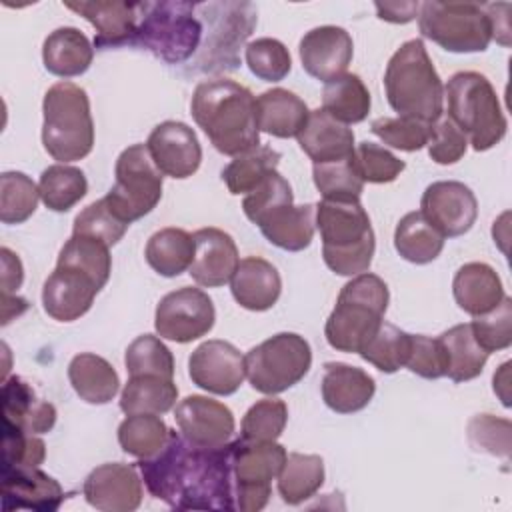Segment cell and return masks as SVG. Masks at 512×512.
<instances>
[{"mask_svg": "<svg viewBox=\"0 0 512 512\" xmlns=\"http://www.w3.org/2000/svg\"><path fill=\"white\" fill-rule=\"evenodd\" d=\"M148 492L176 510H236L232 442L206 448L170 430L164 448L138 462Z\"/></svg>", "mask_w": 512, "mask_h": 512, "instance_id": "cell-1", "label": "cell"}, {"mask_svg": "<svg viewBox=\"0 0 512 512\" xmlns=\"http://www.w3.org/2000/svg\"><path fill=\"white\" fill-rule=\"evenodd\" d=\"M190 114L220 154L240 156L260 146L256 98L234 80L200 82L192 92Z\"/></svg>", "mask_w": 512, "mask_h": 512, "instance_id": "cell-2", "label": "cell"}, {"mask_svg": "<svg viewBox=\"0 0 512 512\" xmlns=\"http://www.w3.org/2000/svg\"><path fill=\"white\" fill-rule=\"evenodd\" d=\"M386 100L398 116L434 124L444 114V84L420 38L406 40L384 72Z\"/></svg>", "mask_w": 512, "mask_h": 512, "instance_id": "cell-3", "label": "cell"}, {"mask_svg": "<svg viewBox=\"0 0 512 512\" xmlns=\"http://www.w3.org/2000/svg\"><path fill=\"white\" fill-rule=\"evenodd\" d=\"M316 228L324 264L338 276H356L370 268L376 250L374 230L360 200L316 204Z\"/></svg>", "mask_w": 512, "mask_h": 512, "instance_id": "cell-4", "label": "cell"}, {"mask_svg": "<svg viewBox=\"0 0 512 512\" xmlns=\"http://www.w3.org/2000/svg\"><path fill=\"white\" fill-rule=\"evenodd\" d=\"M388 300L390 292L380 276L356 274L340 288L336 306L324 326L326 342L334 350L360 354L384 322Z\"/></svg>", "mask_w": 512, "mask_h": 512, "instance_id": "cell-5", "label": "cell"}, {"mask_svg": "<svg viewBox=\"0 0 512 512\" xmlns=\"http://www.w3.org/2000/svg\"><path fill=\"white\" fill-rule=\"evenodd\" d=\"M42 114V144L58 164L82 160L92 152L94 122L84 88L66 80L52 84L44 94Z\"/></svg>", "mask_w": 512, "mask_h": 512, "instance_id": "cell-6", "label": "cell"}, {"mask_svg": "<svg viewBox=\"0 0 512 512\" xmlns=\"http://www.w3.org/2000/svg\"><path fill=\"white\" fill-rule=\"evenodd\" d=\"M446 116L466 134L476 152L490 150L506 136V116L490 80L472 70L456 72L444 86Z\"/></svg>", "mask_w": 512, "mask_h": 512, "instance_id": "cell-7", "label": "cell"}, {"mask_svg": "<svg viewBox=\"0 0 512 512\" xmlns=\"http://www.w3.org/2000/svg\"><path fill=\"white\" fill-rule=\"evenodd\" d=\"M190 2H140L138 26L130 40L166 64L188 60L202 38V22Z\"/></svg>", "mask_w": 512, "mask_h": 512, "instance_id": "cell-8", "label": "cell"}, {"mask_svg": "<svg viewBox=\"0 0 512 512\" xmlns=\"http://www.w3.org/2000/svg\"><path fill=\"white\" fill-rule=\"evenodd\" d=\"M418 28L424 38L456 54L484 52L492 42L488 14L478 2H422Z\"/></svg>", "mask_w": 512, "mask_h": 512, "instance_id": "cell-9", "label": "cell"}, {"mask_svg": "<svg viewBox=\"0 0 512 512\" xmlns=\"http://www.w3.org/2000/svg\"><path fill=\"white\" fill-rule=\"evenodd\" d=\"M246 378L260 394H280L298 384L312 366V350L304 336L278 332L244 356Z\"/></svg>", "mask_w": 512, "mask_h": 512, "instance_id": "cell-10", "label": "cell"}, {"mask_svg": "<svg viewBox=\"0 0 512 512\" xmlns=\"http://www.w3.org/2000/svg\"><path fill=\"white\" fill-rule=\"evenodd\" d=\"M114 176L116 182L104 198L124 222L140 220L160 202L164 174L152 162L146 144L124 148L116 158Z\"/></svg>", "mask_w": 512, "mask_h": 512, "instance_id": "cell-11", "label": "cell"}, {"mask_svg": "<svg viewBox=\"0 0 512 512\" xmlns=\"http://www.w3.org/2000/svg\"><path fill=\"white\" fill-rule=\"evenodd\" d=\"M286 448L276 440L232 442V474H234V500L242 512L262 510L272 494V480L278 478L284 462Z\"/></svg>", "mask_w": 512, "mask_h": 512, "instance_id": "cell-12", "label": "cell"}, {"mask_svg": "<svg viewBox=\"0 0 512 512\" xmlns=\"http://www.w3.org/2000/svg\"><path fill=\"white\" fill-rule=\"evenodd\" d=\"M216 320L210 296L194 286L168 292L156 306L154 328L160 338L188 344L206 336Z\"/></svg>", "mask_w": 512, "mask_h": 512, "instance_id": "cell-13", "label": "cell"}, {"mask_svg": "<svg viewBox=\"0 0 512 512\" xmlns=\"http://www.w3.org/2000/svg\"><path fill=\"white\" fill-rule=\"evenodd\" d=\"M222 14L210 16V34L202 48V70L236 68L238 50L256 26V10L248 2L220 4Z\"/></svg>", "mask_w": 512, "mask_h": 512, "instance_id": "cell-14", "label": "cell"}, {"mask_svg": "<svg viewBox=\"0 0 512 512\" xmlns=\"http://www.w3.org/2000/svg\"><path fill=\"white\" fill-rule=\"evenodd\" d=\"M420 212L444 238H456L474 226L478 200L466 184L458 180H438L424 190Z\"/></svg>", "mask_w": 512, "mask_h": 512, "instance_id": "cell-15", "label": "cell"}, {"mask_svg": "<svg viewBox=\"0 0 512 512\" xmlns=\"http://www.w3.org/2000/svg\"><path fill=\"white\" fill-rule=\"evenodd\" d=\"M192 382L218 396L234 394L246 378V362L240 350L226 340H206L188 358Z\"/></svg>", "mask_w": 512, "mask_h": 512, "instance_id": "cell-16", "label": "cell"}, {"mask_svg": "<svg viewBox=\"0 0 512 512\" xmlns=\"http://www.w3.org/2000/svg\"><path fill=\"white\" fill-rule=\"evenodd\" d=\"M174 420L188 442L206 448L228 444L236 428L232 410L202 394H192L180 400L174 408Z\"/></svg>", "mask_w": 512, "mask_h": 512, "instance_id": "cell-17", "label": "cell"}, {"mask_svg": "<svg viewBox=\"0 0 512 512\" xmlns=\"http://www.w3.org/2000/svg\"><path fill=\"white\" fill-rule=\"evenodd\" d=\"M86 502L102 512H132L142 502V476L138 466L108 462L96 466L82 486Z\"/></svg>", "mask_w": 512, "mask_h": 512, "instance_id": "cell-18", "label": "cell"}, {"mask_svg": "<svg viewBox=\"0 0 512 512\" xmlns=\"http://www.w3.org/2000/svg\"><path fill=\"white\" fill-rule=\"evenodd\" d=\"M146 148L156 168L170 178L192 176L202 162V148L196 132L178 120L160 122L148 136Z\"/></svg>", "mask_w": 512, "mask_h": 512, "instance_id": "cell-19", "label": "cell"}, {"mask_svg": "<svg viewBox=\"0 0 512 512\" xmlns=\"http://www.w3.org/2000/svg\"><path fill=\"white\" fill-rule=\"evenodd\" d=\"M102 286L84 270L56 264L54 272L42 286V306L58 322H74L84 316Z\"/></svg>", "mask_w": 512, "mask_h": 512, "instance_id": "cell-20", "label": "cell"}, {"mask_svg": "<svg viewBox=\"0 0 512 512\" xmlns=\"http://www.w3.org/2000/svg\"><path fill=\"white\" fill-rule=\"evenodd\" d=\"M302 68L320 82H330L346 74L352 56V36L340 26H318L308 30L298 46Z\"/></svg>", "mask_w": 512, "mask_h": 512, "instance_id": "cell-21", "label": "cell"}, {"mask_svg": "<svg viewBox=\"0 0 512 512\" xmlns=\"http://www.w3.org/2000/svg\"><path fill=\"white\" fill-rule=\"evenodd\" d=\"M2 484V510H34L54 512L64 502L62 486L36 468H12L0 470Z\"/></svg>", "mask_w": 512, "mask_h": 512, "instance_id": "cell-22", "label": "cell"}, {"mask_svg": "<svg viewBox=\"0 0 512 512\" xmlns=\"http://www.w3.org/2000/svg\"><path fill=\"white\" fill-rule=\"evenodd\" d=\"M194 260L188 268L192 280L206 288H218L230 282L240 258L232 236L220 228L208 226L192 234Z\"/></svg>", "mask_w": 512, "mask_h": 512, "instance_id": "cell-23", "label": "cell"}, {"mask_svg": "<svg viewBox=\"0 0 512 512\" xmlns=\"http://www.w3.org/2000/svg\"><path fill=\"white\" fill-rule=\"evenodd\" d=\"M2 424L30 434H44L56 424V408L38 398L24 378L10 376L2 382Z\"/></svg>", "mask_w": 512, "mask_h": 512, "instance_id": "cell-24", "label": "cell"}, {"mask_svg": "<svg viewBox=\"0 0 512 512\" xmlns=\"http://www.w3.org/2000/svg\"><path fill=\"white\" fill-rule=\"evenodd\" d=\"M298 146L314 164L346 160L354 152V132L346 124L332 118L322 108L308 114V120L296 136Z\"/></svg>", "mask_w": 512, "mask_h": 512, "instance_id": "cell-25", "label": "cell"}, {"mask_svg": "<svg viewBox=\"0 0 512 512\" xmlns=\"http://www.w3.org/2000/svg\"><path fill=\"white\" fill-rule=\"evenodd\" d=\"M322 400L338 414H352L366 408L376 392L374 378L344 362H326L322 376Z\"/></svg>", "mask_w": 512, "mask_h": 512, "instance_id": "cell-26", "label": "cell"}, {"mask_svg": "<svg viewBox=\"0 0 512 512\" xmlns=\"http://www.w3.org/2000/svg\"><path fill=\"white\" fill-rule=\"evenodd\" d=\"M66 8L86 18L96 28L94 46L130 44L138 26L140 2H66Z\"/></svg>", "mask_w": 512, "mask_h": 512, "instance_id": "cell-27", "label": "cell"}, {"mask_svg": "<svg viewBox=\"0 0 512 512\" xmlns=\"http://www.w3.org/2000/svg\"><path fill=\"white\" fill-rule=\"evenodd\" d=\"M234 300L252 312L270 310L282 292L278 270L260 256H246L240 260L234 276L230 278Z\"/></svg>", "mask_w": 512, "mask_h": 512, "instance_id": "cell-28", "label": "cell"}, {"mask_svg": "<svg viewBox=\"0 0 512 512\" xmlns=\"http://www.w3.org/2000/svg\"><path fill=\"white\" fill-rule=\"evenodd\" d=\"M452 294L456 304L474 318L494 310L506 296L500 276L484 262H468L460 266L452 280Z\"/></svg>", "mask_w": 512, "mask_h": 512, "instance_id": "cell-29", "label": "cell"}, {"mask_svg": "<svg viewBox=\"0 0 512 512\" xmlns=\"http://www.w3.org/2000/svg\"><path fill=\"white\" fill-rule=\"evenodd\" d=\"M308 114L306 102L286 88H272L256 98L258 130L276 138H296Z\"/></svg>", "mask_w": 512, "mask_h": 512, "instance_id": "cell-30", "label": "cell"}, {"mask_svg": "<svg viewBox=\"0 0 512 512\" xmlns=\"http://www.w3.org/2000/svg\"><path fill=\"white\" fill-rule=\"evenodd\" d=\"M94 58L90 40L74 26H62L50 32L42 44L44 68L60 78L84 74Z\"/></svg>", "mask_w": 512, "mask_h": 512, "instance_id": "cell-31", "label": "cell"}, {"mask_svg": "<svg viewBox=\"0 0 512 512\" xmlns=\"http://www.w3.org/2000/svg\"><path fill=\"white\" fill-rule=\"evenodd\" d=\"M258 228L262 236L276 248L300 252L312 244L316 232V206L286 204L274 210Z\"/></svg>", "mask_w": 512, "mask_h": 512, "instance_id": "cell-32", "label": "cell"}, {"mask_svg": "<svg viewBox=\"0 0 512 512\" xmlns=\"http://www.w3.org/2000/svg\"><path fill=\"white\" fill-rule=\"evenodd\" d=\"M68 380L80 400L88 404H108L120 388V378L112 364L92 352L76 354L70 360Z\"/></svg>", "mask_w": 512, "mask_h": 512, "instance_id": "cell-33", "label": "cell"}, {"mask_svg": "<svg viewBox=\"0 0 512 512\" xmlns=\"http://www.w3.org/2000/svg\"><path fill=\"white\" fill-rule=\"evenodd\" d=\"M194 238L182 228H162L154 232L144 248V258L148 266L164 276L174 278L186 272L194 260Z\"/></svg>", "mask_w": 512, "mask_h": 512, "instance_id": "cell-34", "label": "cell"}, {"mask_svg": "<svg viewBox=\"0 0 512 512\" xmlns=\"http://www.w3.org/2000/svg\"><path fill=\"white\" fill-rule=\"evenodd\" d=\"M178 400V388L172 378L140 374L130 376L120 394V410L128 414H164Z\"/></svg>", "mask_w": 512, "mask_h": 512, "instance_id": "cell-35", "label": "cell"}, {"mask_svg": "<svg viewBox=\"0 0 512 512\" xmlns=\"http://www.w3.org/2000/svg\"><path fill=\"white\" fill-rule=\"evenodd\" d=\"M394 248L412 264H428L440 256L444 236L422 216L420 210H414L404 214L396 224Z\"/></svg>", "mask_w": 512, "mask_h": 512, "instance_id": "cell-36", "label": "cell"}, {"mask_svg": "<svg viewBox=\"0 0 512 512\" xmlns=\"http://www.w3.org/2000/svg\"><path fill=\"white\" fill-rule=\"evenodd\" d=\"M370 92L358 74H342L324 84L322 110L342 124H358L370 112Z\"/></svg>", "mask_w": 512, "mask_h": 512, "instance_id": "cell-37", "label": "cell"}, {"mask_svg": "<svg viewBox=\"0 0 512 512\" xmlns=\"http://www.w3.org/2000/svg\"><path fill=\"white\" fill-rule=\"evenodd\" d=\"M438 338L448 356L446 376L452 382H468L482 374L490 354L476 342L470 324H456Z\"/></svg>", "mask_w": 512, "mask_h": 512, "instance_id": "cell-38", "label": "cell"}, {"mask_svg": "<svg viewBox=\"0 0 512 512\" xmlns=\"http://www.w3.org/2000/svg\"><path fill=\"white\" fill-rule=\"evenodd\" d=\"M324 484V460L318 454L292 452L278 474V492L290 506L312 498Z\"/></svg>", "mask_w": 512, "mask_h": 512, "instance_id": "cell-39", "label": "cell"}, {"mask_svg": "<svg viewBox=\"0 0 512 512\" xmlns=\"http://www.w3.org/2000/svg\"><path fill=\"white\" fill-rule=\"evenodd\" d=\"M40 200L52 212H68L88 192L84 172L70 164H52L40 174Z\"/></svg>", "mask_w": 512, "mask_h": 512, "instance_id": "cell-40", "label": "cell"}, {"mask_svg": "<svg viewBox=\"0 0 512 512\" xmlns=\"http://www.w3.org/2000/svg\"><path fill=\"white\" fill-rule=\"evenodd\" d=\"M168 434L170 428L160 414H128L118 426L120 448L138 460L156 456L164 448Z\"/></svg>", "mask_w": 512, "mask_h": 512, "instance_id": "cell-41", "label": "cell"}, {"mask_svg": "<svg viewBox=\"0 0 512 512\" xmlns=\"http://www.w3.org/2000/svg\"><path fill=\"white\" fill-rule=\"evenodd\" d=\"M280 152L270 146H256L234 160L222 170V180L226 182L230 194H248L252 192L268 174L276 172L280 164Z\"/></svg>", "mask_w": 512, "mask_h": 512, "instance_id": "cell-42", "label": "cell"}, {"mask_svg": "<svg viewBox=\"0 0 512 512\" xmlns=\"http://www.w3.org/2000/svg\"><path fill=\"white\" fill-rule=\"evenodd\" d=\"M412 334L390 322H382L376 334L360 350V356L384 374H392L406 366Z\"/></svg>", "mask_w": 512, "mask_h": 512, "instance_id": "cell-43", "label": "cell"}, {"mask_svg": "<svg viewBox=\"0 0 512 512\" xmlns=\"http://www.w3.org/2000/svg\"><path fill=\"white\" fill-rule=\"evenodd\" d=\"M56 264H66L90 274L102 288L106 286L112 272L110 246L82 234H72L60 248Z\"/></svg>", "mask_w": 512, "mask_h": 512, "instance_id": "cell-44", "label": "cell"}, {"mask_svg": "<svg viewBox=\"0 0 512 512\" xmlns=\"http://www.w3.org/2000/svg\"><path fill=\"white\" fill-rule=\"evenodd\" d=\"M40 190L24 172L0 174V220L4 224L26 222L38 206Z\"/></svg>", "mask_w": 512, "mask_h": 512, "instance_id": "cell-45", "label": "cell"}, {"mask_svg": "<svg viewBox=\"0 0 512 512\" xmlns=\"http://www.w3.org/2000/svg\"><path fill=\"white\" fill-rule=\"evenodd\" d=\"M312 178L322 200L352 202V200H360L364 190V182L360 180V176L352 166V156L338 162L314 164Z\"/></svg>", "mask_w": 512, "mask_h": 512, "instance_id": "cell-46", "label": "cell"}, {"mask_svg": "<svg viewBox=\"0 0 512 512\" xmlns=\"http://www.w3.org/2000/svg\"><path fill=\"white\" fill-rule=\"evenodd\" d=\"M124 364L130 376L154 374L174 378V356L162 338L152 334H142L128 344Z\"/></svg>", "mask_w": 512, "mask_h": 512, "instance_id": "cell-47", "label": "cell"}, {"mask_svg": "<svg viewBox=\"0 0 512 512\" xmlns=\"http://www.w3.org/2000/svg\"><path fill=\"white\" fill-rule=\"evenodd\" d=\"M288 422V406L278 398H264L252 404L240 426V438L252 442L278 440Z\"/></svg>", "mask_w": 512, "mask_h": 512, "instance_id": "cell-48", "label": "cell"}, {"mask_svg": "<svg viewBox=\"0 0 512 512\" xmlns=\"http://www.w3.org/2000/svg\"><path fill=\"white\" fill-rule=\"evenodd\" d=\"M352 166L360 180L370 184L394 182L406 168L404 160H400L388 148L374 142H360L358 146H354Z\"/></svg>", "mask_w": 512, "mask_h": 512, "instance_id": "cell-49", "label": "cell"}, {"mask_svg": "<svg viewBox=\"0 0 512 512\" xmlns=\"http://www.w3.org/2000/svg\"><path fill=\"white\" fill-rule=\"evenodd\" d=\"M294 204L292 186L288 180L276 172L268 174L252 192H248L242 200V210L250 222L260 226L274 210Z\"/></svg>", "mask_w": 512, "mask_h": 512, "instance_id": "cell-50", "label": "cell"}, {"mask_svg": "<svg viewBox=\"0 0 512 512\" xmlns=\"http://www.w3.org/2000/svg\"><path fill=\"white\" fill-rule=\"evenodd\" d=\"M128 222H124L106 202V198H100L92 204H88L76 218L72 226V234H82L96 238L108 246H114L122 240V236L128 230Z\"/></svg>", "mask_w": 512, "mask_h": 512, "instance_id": "cell-51", "label": "cell"}, {"mask_svg": "<svg viewBox=\"0 0 512 512\" xmlns=\"http://www.w3.org/2000/svg\"><path fill=\"white\" fill-rule=\"evenodd\" d=\"M250 72L264 82H280L292 68L288 48L276 38H256L244 52Z\"/></svg>", "mask_w": 512, "mask_h": 512, "instance_id": "cell-52", "label": "cell"}, {"mask_svg": "<svg viewBox=\"0 0 512 512\" xmlns=\"http://www.w3.org/2000/svg\"><path fill=\"white\" fill-rule=\"evenodd\" d=\"M432 124L408 118V116H382L370 124L374 136H378L386 146L402 150V152H416L428 144Z\"/></svg>", "mask_w": 512, "mask_h": 512, "instance_id": "cell-53", "label": "cell"}, {"mask_svg": "<svg viewBox=\"0 0 512 512\" xmlns=\"http://www.w3.org/2000/svg\"><path fill=\"white\" fill-rule=\"evenodd\" d=\"M46 458V444L38 434L24 432L14 426L2 424V466L0 470L12 468H36Z\"/></svg>", "mask_w": 512, "mask_h": 512, "instance_id": "cell-54", "label": "cell"}, {"mask_svg": "<svg viewBox=\"0 0 512 512\" xmlns=\"http://www.w3.org/2000/svg\"><path fill=\"white\" fill-rule=\"evenodd\" d=\"M470 328L476 342L488 354L506 350L512 344V300L504 296L494 310L476 316L470 322Z\"/></svg>", "mask_w": 512, "mask_h": 512, "instance_id": "cell-55", "label": "cell"}, {"mask_svg": "<svg viewBox=\"0 0 512 512\" xmlns=\"http://www.w3.org/2000/svg\"><path fill=\"white\" fill-rule=\"evenodd\" d=\"M468 442L476 452H486L492 456H510V420L496 418L492 414H476L468 422Z\"/></svg>", "mask_w": 512, "mask_h": 512, "instance_id": "cell-56", "label": "cell"}, {"mask_svg": "<svg viewBox=\"0 0 512 512\" xmlns=\"http://www.w3.org/2000/svg\"><path fill=\"white\" fill-rule=\"evenodd\" d=\"M406 368L426 380H436L446 376L448 356L440 342V338H430L424 334H412L410 354L406 360Z\"/></svg>", "mask_w": 512, "mask_h": 512, "instance_id": "cell-57", "label": "cell"}, {"mask_svg": "<svg viewBox=\"0 0 512 512\" xmlns=\"http://www.w3.org/2000/svg\"><path fill=\"white\" fill-rule=\"evenodd\" d=\"M426 146H428L430 158L436 164L448 166V164H456L466 154L468 138L446 114H442L432 124Z\"/></svg>", "mask_w": 512, "mask_h": 512, "instance_id": "cell-58", "label": "cell"}, {"mask_svg": "<svg viewBox=\"0 0 512 512\" xmlns=\"http://www.w3.org/2000/svg\"><path fill=\"white\" fill-rule=\"evenodd\" d=\"M484 12L488 14L490 28H492V40H496L502 46H510V4L508 2H496V4H484Z\"/></svg>", "mask_w": 512, "mask_h": 512, "instance_id": "cell-59", "label": "cell"}, {"mask_svg": "<svg viewBox=\"0 0 512 512\" xmlns=\"http://www.w3.org/2000/svg\"><path fill=\"white\" fill-rule=\"evenodd\" d=\"M2 260V294H16L24 280V268L20 258L10 248H0Z\"/></svg>", "mask_w": 512, "mask_h": 512, "instance_id": "cell-60", "label": "cell"}, {"mask_svg": "<svg viewBox=\"0 0 512 512\" xmlns=\"http://www.w3.org/2000/svg\"><path fill=\"white\" fill-rule=\"evenodd\" d=\"M378 18L392 24H406L418 16L420 2H376Z\"/></svg>", "mask_w": 512, "mask_h": 512, "instance_id": "cell-61", "label": "cell"}, {"mask_svg": "<svg viewBox=\"0 0 512 512\" xmlns=\"http://www.w3.org/2000/svg\"><path fill=\"white\" fill-rule=\"evenodd\" d=\"M492 386H494V392L498 394V398L502 400V404L508 408L510 406V362H504L494 372Z\"/></svg>", "mask_w": 512, "mask_h": 512, "instance_id": "cell-62", "label": "cell"}, {"mask_svg": "<svg viewBox=\"0 0 512 512\" xmlns=\"http://www.w3.org/2000/svg\"><path fill=\"white\" fill-rule=\"evenodd\" d=\"M28 308V300L16 294H2V324L6 326L12 318L20 316Z\"/></svg>", "mask_w": 512, "mask_h": 512, "instance_id": "cell-63", "label": "cell"}]
</instances>
